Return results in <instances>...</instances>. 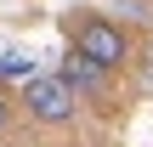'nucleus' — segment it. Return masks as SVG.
<instances>
[{
	"label": "nucleus",
	"mask_w": 153,
	"mask_h": 147,
	"mask_svg": "<svg viewBox=\"0 0 153 147\" xmlns=\"http://www.w3.org/2000/svg\"><path fill=\"white\" fill-rule=\"evenodd\" d=\"M68 34H74V57H85V62H97V68H108V74L131 62V34H125L119 23L97 17V11H85L79 23H68Z\"/></svg>",
	"instance_id": "obj_1"
},
{
	"label": "nucleus",
	"mask_w": 153,
	"mask_h": 147,
	"mask_svg": "<svg viewBox=\"0 0 153 147\" xmlns=\"http://www.w3.org/2000/svg\"><path fill=\"white\" fill-rule=\"evenodd\" d=\"M23 102H28V119H40V125H68V119L79 113V96H74V85H68L62 74L28 79V85H23Z\"/></svg>",
	"instance_id": "obj_2"
},
{
	"label": "nucleus",
	"mask_w": 153,
	"mask_h": 147,
	"mask_svg": "<svg viewBox=\"0 0 153 147\" xmlns=\"http://www.w3.org/2000/svg\"><path fill=\"white\" fill-rule=\"evenodd\" d=\"M57 74L74 85V96H79V102H108V91H114V74H108V68H97V62H85V57H74V51L62 57V68H57Z\"/></svg>",
	"instance_id": "obj_3"
},
{
	"label": "nucleus",
	"mask_w": 153,
	"mask_h": 147,
	"mask_svg": "<svg viewBox=\"0 0 153 147\" xmlns=\"http://www.w3.org/2000/svg\"><path fill=\"white\" fill-rule=\"evenodd\" d=\"M0 79H23V85H28V79H40V74H34V62H28V57H17V51H11V57H0Z\"/></svg>",
	"instance_id": "obj_4"
},
{
	"label": "nucleus",
	"mask_w": 153,
	"mask_h": 147,
	"mask_svg": "<svg viewBox=\"0 0 153 147\" xmlns=\"http://www.w3.org/2000/svg\"><path fill=\"white\" fill-rule=\"evenodd\" d=\"M6 119H11V102H6V96H0V130H6Z\"/></svg>",
	"instance_id": "obj_5"
}]
</instances>
